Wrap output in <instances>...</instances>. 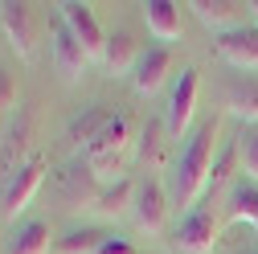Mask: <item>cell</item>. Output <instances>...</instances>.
<instances>
[{"label":"cell","instance_id":"6da1fadb","mask_svg":"<svg viewBox=\"0 0 258 254\" xmlns=\"http://www.w3.org/2000/svg\"><path fill=\"white\" fill-rule=\"evenodd\" d=\"M213 144H217V119H205L197 132L188 136L184 152L172 160V176H168V197L176 205H197V197L209 188V172H213Z\"/></svg>","mask_w":258,"mask_h":254},{"label":"cell","instance_id":"7a4b0ae2","mask_svg":"<svg viewBox=\"0 0 258 254\" xmlns=\"http://www.w3.org/2000/svg\"><path fill=\"white\" fill-rule=\"evenodd\" d=\"M127 144H132V127H127L123 115H111L99 127V136L86 144V168H90V176L99 180V184L119 180V164H123V156H127Z\"/></svg>","mask_w":258,"mask_h":254},{"label":"cell","instance_id":"3957f363","mask_svg":"<svg viewBox=\"0 0 258 254\" xmlns=\"http://www.w3.org/2000/svg\"><path fill=\"white\" fill-rule=\"evenodd\" d=\"M213 242H217V213H213V201L192 205V209L180 217L176 234H172V250H176V254H209Z\"/></svg>","mask_w":258,"mask_h":254},{"label":"cell","instance_id":"277c9868","mask_svg":"<svg viewBox=\"0 0 258 254\" xmlns=\"http://www.w3.org/2000/svg\"><path fill=\"white\" fill-rule=\"evenodd\" d=\"M168 205H172V197H168V188H164L160 176H144V180L136 184L132 213H136V221H140V230L156 234L160 226H164V217H168Z\"/></svg>","mask_w":258,"mask_h":254},{"label":"cell","instance_id":"5b68a950","mask_svg":"<svg viewBox=\"0 0 258 254\" xmlns=\"http://www.w3.org/2000/svg\"><path fill=\"white\" fill-rule=\"evenodd\" d=\"M41 180H45V164L37 160H25L13 176H9V188H5V221H17L25 209H29V201L37 197V188H41Z\"/></svg>","mask_w":258,"mask_h":254},{"label":"cell","instance_id":"8992f818","mask_svg":"<svg viewBox=\"0 0 258 254\" xmlns=\"http://www.w3.org/2000/svg\"><path fill=\"white\" fill-rule=\"evenodd\" d=\"M192 107H197V70L184 66L168 90V115H164V127H168V136H184V127L192 119Z\"/></svg>","mask_w":258,"mask_h":254},{"label":"cell","instance_id":"52a82bcc","mask_svg":"<svg viewBox=\"0 0 258 254\" xmlns=\"http://www.w3.org/2000/svg\"><path fill=\"white\" fill-rule=\"evenodd\" d=\"M61 25H66L70 33L78 37V45H82L90 57H103V49H107V33H103L99 17H94L86 5H78V0H66V5H61Z\"/></svg>","mask_w":258,"mask_h":254},{"label":"cell","instance_id":"ba28073f","mask_svg":"<svg viewBox=\"0 0 258 254\" xmlns=\"http://www.w3.org/2000/svg\"><path fill=\"white\" fill-rule=\"evenodd\" d=\"M172 61H176V57H172L168 45H148V49H140V61H136V70H132L136 90H140V94H156L160 86L168 82Z\"/></svg>","mask_w":258,"mask_h":254},{"label":"cell","instance_id":"9c48e42d","mask_svg":"<svg viewBox=\"0 0 258 254\" xmlns=\"http://www.w3.org/2000/svg\"><path fill=\"white\" fill-rule=\"evenodd\" d=\"M184 9H192V17L221 37V33H230V29L246 25V9L250 5H238V0H188Z\"/></svg>","mask_w":258,"mask_h":254},{"label":"cell","instance_id":"30bf717a","mask_svg":"<svg viewBox=\"0 0 258 254\" xmlns=\"http://www.w3.org/2000/svg\"><path fill=\"white\" fill-rule=\"evenodd\" d=\"M0 29H5V37L13 45L17 57H33V13L29 5H17V0H5L0 5Z\"/></svg>","mask_w":258,"mask_h":254},{"label":"cell","instance_id":"8fae6325","mask_svg":"<svg viewBox=\"0 0 258 254\" xmlns=\"http://www.w3.org/2000/svg\"><path fill=\"white\" fill-rule=\"evenodd\" d=\"M217 53L238 70H258V25H242V29H230L221 33L217 41Z\"/></svg>","mask_w":258,"mask_h":254},{"label":"cell","instance_id":"7c38bea8","mask_svg":"<svg viewBox=\"0 0 258 254\" xmlns=\"http://www.w3.org/2000/svg\"><path fill=\"white\" fill-rule=\"evenodd\" d=\"M53 61H57V70L66 74V78H78V74L86 70V61H90V53L78 45V37L70 33L66 25L53 29Z\"/></svg>","mask_w":258,"mask_h":254},{"label":"cell","instance_id":"4fadbf2b","mask_svg":"<svg viewBox=\"0 0 258 254\" xmlns=\"http://www.w3.org/2000/svg\"><path fill=\"white\" fill-rule=\"evenodd\" d=\"M144 21L152 29V37H160V41H176L180 37V5H172V0H148Z\"/></svg>","mask_w":258,"mask_h":254},{"label":"cell","instance_id":"5bb4252c","mask_svg":"<svg viewBox=\"0 0 258 254\" xmlns=\"http://www.w3.org/2000/svg\"><path fill=\"white\" fill-rule=\"evenodd\" d=\"M132 201H136V184L127 180V176H119V180H111V184H99V197H94V213H103V217H119L123 209H132Z\"/></svg>","mask_w":258,"mask_h":254},{"label":"cell","instance_id":"9a60e30c","mask_svg":"<svg viewBox=\"0 0 258 254\" xmlns=\"http://www.w3.org/2000/svg\"><path fill=\"white\" fill-rule=\"evenodd\" d=\"M168 127L164 123H156V119H148V127H144V136H140V160H144V168H164V152H168Z\"/></svg>","mask_w":258,"mask_h":254},{"label":"cell","instance_id":"2e32d148","mask_svg":"<svg viewBox=\"0 0 258 254\" xmlns=\"http://www.w3.org/2000/svg\"><path fill=\"white\" fill-rule=\"evenodd\" d=\"M49 226L45 221H25L9 238V254H49Z\"/></svg>","mask_w":258,"mask_h":254},{"label":"cell","instance_id":"e0dca14e","mask_svg":"<svg viewBox=\"0 0 258 254\" xmlns=\"http://www.w3.org/2000/svg\"><path fill=\"white\" fill-rule=\"evenodd\" d=\"M230 217L258 226V184H254V180L238 176V180L230 184Z\"/></svg>","mask_w":258,"mask_h":254},{"label":"cell","instance_id":"ac0fdd59","mask_svg":"<svg viewBox=\"0 0 258 254\" xmlns=\"http://www.w3.org/2000/svg\"><path fill=\"white\" fill-rule=\"evenodd\" d=\"M103 61H107V70H111V74H127V70H136L140 49H136L132 33H111V37H107V49H103Z\"/></svg>","mask_w":258,"mask_h":254},{"label":"cell","instance_id":"d6986e66","mask_svg":"<svg viewBox=\"0 0 258 254\" xmlns=\"http://www.w3.org/2000/svg\"><path fill=\"white\" fill-rule=\"evenodd\" d=\"M225 111H230L234 119L258 123V82H246V86H230V94H225Z\"/></svg>","mask_w":258,"mask_h":254},{"label":"cell","instance_id":"ffe728a7","mask_svg":"<svg viewBox=\"0 0 258 254\" xmlns=\"http://www.w3.org/2000/svg\"><path fill=\"white\" fill-rule=\"evenodd\" d=\"M234 148H238V160H242V176L258 184V123H246L242 127L238 140H234Z\"/></svg>","mask_w":258,"mask_h":254},{"label":"cell","instance_id":"44dd1931","mask_svg":"<svg viewBox=\"0 0 258 254\" xmlns=\"http://www.w3.org/2000/svg\"><path fill=\"white\" fill-rule=\"evenodd\" d=\"M107 242V234H99V230H70L66 238H57V250L61 254H94Z\"/></svg>","mask_w":258,"mask_h":254},{"label":"cell","instance_id":"7402d4cb","mask_svg":"<svg viewBox=\"0 0 258 254\" xmlns=\"http://www.w3.org/2000/svg\"><path fill=\"white\" fill-rule=\"evenodd\" d=\"M107 119H111V115H103V111H94V107H90L86 115H78V119L70 123V140H86V144H90L94 136H99V127H103Z\"/></svg>","mask_w":258,"mask_h":254},{"label":"cell","instance_id":"603a6c76","mask_svg":"<svg viewBox=\"0 0 258 254\" xmlns=\"http://www.w3.org/2000/svg\"><path fill=\"white\" fill-rule=\"evenodd\" d=\"M13 107H17V74L0 66V111H13Z\"/></svg>","mask_w":258,"mask_h":254},{"label":"cell","instance_id":"cb8c5ba5","mask_svg":"<svg viewBox=\"0 0 258 254\" xmlns=\"http://www.w3.org/2000/svg\"><path fill=\"white\" fill-rule=\"evenodd\" d=\"M234 156H238V148H225L221 152V160L213 164V172H209V193H217V188L225 184V176H230V164H234Z\"/></svg>","mask_w":258,"mask_h":254},{"label":"cell","instance_id":"d4e9b609","mask_svg":"<svg viewBox=\"0 0 258 254\" xmlns=\"http://www.w3.org/2000/svg\"><path fill=\"white\" fill-rule=\"evenodd\" d=\"M94 254H136V246H132V242H123V238H107Z\"/></svg>","mask_w":258,"mask_h":254},{"label":"cell","instance_id":"484cf974","mask_svg":"<svg viewBox=\"0 0 258 254\" xmlns=\"http://www.w3.org/2000/svg\"><path fill=\"white\" fill-rule=\"evenodd\" d=\"M250 13H254V21H258V0H254V5H250Z\"/></svg>","mask_w":258,"mask_h":254},{"label":"cell","instance_id":"4316f807","mask_svg":"<svg viewBox=\"0 0 258 254\" xmlns=\"http://www.w3.org/2000/svg\"><path fill=\"white\" fill-rule=\"evenodd\" d=\"M254 230H258V226H254Z\"/></svg>","mask_w":258,"mask_h":254}]
</instances>
